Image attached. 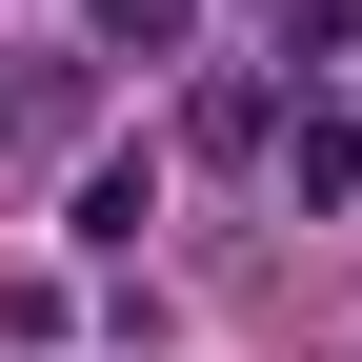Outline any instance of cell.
Segmentation results:
<instances>
[{"label":"cell","mask_w":362,"mask_h":362,"mask_svg":"<svg viewBox=\"0 0 362 362\" xmlns=\"http://www.w3.org/2000/svg\"><path fill=\"white\" fill-rule=\"evenodd\" d=\"M282 181H302V202H342V181H362V121H342V101H302V121H282Z\"/></svg>","instance_id":"obj_1"},{"label":"cell","mask_w":362,"mask_h":362,"mask_svg":"<svg viewBox=\"0 0 362 362\" xmlns=\"http://www.w3.org/2000/svg\"><path fill=\"white\" fill-rule=\"evenodd\" d=\"M181 21L202 0H101V61H181Z\"/></svg>","instance_id":"obj_2"}]
</instances>
